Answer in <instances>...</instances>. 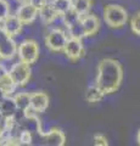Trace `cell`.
Wrapping results in <instances>:
<instances>
[{"label": "cell", "mask_w": 140, "mask_h": 146, "mask_svg": "<svg viewBox=\"0 0 140 146\" xmlns=\"http://www.w3.org/2000/svg\"><path fill=\"white\" fill-rule=\"evenodd\" d=\"M123 80V68L115 58H104L96 68L95 84L105 95L116 93Z\"/></svg>", "instance_id": "obj_1"}, {"label": "cell", "mask_w": 140, "mask_h": 146, "mask_svg": "<svg viewBox=\"0 0 140 146\" xmlns=\"http://www.w3.org/2000/svg\"><path fill=\"white\" fill-rule=\"evenodd\" d=\"M101 15L104 17L105 23L110 28L119 29L128 21V11L119 4H107L102 7Z\"/></svg>", "instance_id": "obj_2"}, {"label": "cell", "mask_w": 140, "mask_h": 146, "mask_svg": "<svg viewBox=\"0 0 140 146\" xmlns=\"http://www.w3.org/2000/svg\"><path fill=\"white\" fill-rule=\"evenodd\" d=\"M39 55H40V48L37 40L26 38L17 44L16 57L22 62L33 66L34 63H37Z\"/></svg>", "instance_id": "obj_3"}, {"label": "cell", "mask_w": 140, "mask_h": 146, "mask_svg": "<svg viewBox=\"0 0 140 146\" xmlns=\"http://www.w3.org/2000/svg\"><path fill=\"white\" fill-rule=\"evenodd\" d=\"M7 73L13 80V83L17 85V88H22L29 83L31 76H32V68H31V65L22 62L17 58L9 68Z\"/></svg>", "instance_id": "obj_4"}, {"label": "cell", "mask_w": 140, "mask_h": 146, "mask_svg": "<svg viewBox=\"0 0 140 146\" xmlns=\"http://www.w3.org/2000/svg\"><path fill=\"white\" fill-rule=\"evenodd\" d=\"M68 39V35L62 29H48L44 36V43L50 51L61 52Z\"/></svg>", "instance_id": "obj_5"}, {"label": "cell", "mask_w": 140, "mask_h": 146, "mask_svg": "<svg viewBox=\"0 0 140 146\" xmlns=\"http://www.w3.org/2000/svg\"><path fill=\"white\" fill-rule=\"evenodd\" d=\"M62 52L65 54L67 60L70 61H78L84 56L85 48L83 44V39H77V38H68L67 43L65 45Z\"/></svg>", "instance_id": "obj_6"}, {"label": "cell", "mask_w": 140, "mask_h": 146, "mask_svg": "<svg viewBox=\"0 0 140 146\" xmlns=\"http://www.w3.org/2000/svg\"><path fill=\"white\" fill-rule=\"evenodd\" d=\"M15 15L25 26H31V25H33L35 20L39 17V10L37 7H34L31 3L25 1L17 9Z\"/></svg>", "instance_id": "obj_7"}, {"label": "cell", "mask_w": 140, "mask_h": 146, "mask_svg": "<svg viewBox=\"0 0 140 146\" xmlns=\"http://www.w3.org/2000/svg\"><path fill=\"white\" fill-rule=\"evenodd\" d=\"M17 54V43L12 36L0 31V58H15Z\"/></svg>", "instance_id": "obj_8"}, {"label": "cell", "mask_w": 140, "mask_h": 146, "mask_svg": "<svg viewBox=\"0 0 140 146\" xmlns=\"http://www.w3.org/2000/svg\"><path fill=\"white\" fill-rule=\"evenodd\" d=\"M49 99L48 94L42 90L31 91V110H33L35 113H44L49 107Z\"/></svg>", "instance_id": "obj_9"}, {"label": "cell", "mask_w": 140, "mask_h": 146, "mask_svg": "<svg viewBox=\"0 0 140 146\" xmlns=\"http://www.w3.org/2000/svg\"><path fill=\"white\" fill-rule=\"evenodd\" d=\"M80 23H82L85 38L98 34L99 29H100V18L98 15L92 12L80 16Z\"/></svg>", "instance_id": "obj_10"}, {"label": "cell", "mask_w": 140, "mask_h": 146, "mask_svg": "<svg viewBox=\"0 0 140 146\" xmlns=\"http://www.w3.org/2000/svg\"><path fill=\"white\" fill-rule=\"evenodd\" d=\"M40 135L44 140V144L49 146H62L66 143L65 133L61 129H57V128H51V129L44 131Z\"/></svg>", "instance_id": "obj_11"}, {"label": "cell", "mask_w": 140, "mask_h": 146, "mask_svg": "<svg viewBox=\"0 0 140 146\" xmlns=\"http://www.w3.org/2000/svg\"><path fill=\"white\" fill-rule=\"evenodd\" d=\"M22 28H23V23L17 18V16L15 13H11L9 15L5 20H4V27L3 31L5 32L7 35L10 36H16L17 34H20L22 32Z\"/></svg>", "instance_id": "obj_12"}, {"label": "cell", "mask_w": 140, "mask_h": 146, "mask_svg": "<svg viewBox=\"0 0 140 146\" xmlns=\"http://www.w3.org/2000/svg\"><path fill=\"white\" fill-rule=\"evenodd\" d=\"M17 112H19V107H17L13 96L6 95L0 101V116L5 118V119L6 118H13Z\"/></svg>", "instance_id": "obj_13"}, {"label": "cell", "mask_w": 140, "mask_h": 146, "mask_svg": "<svg viewBox=\"0 0 140 146\" xmlns=\"http://www.w3.org/2000/svg\"><path fill=\"white\" fill-rule=\"evenodd\" d=\"M12 96L15 99V102L20 111H26V110H28L31 107V91L17 90Z\"/></svg>", "instance_id": "obj_14"}, {"label": "cell", "mask_w": 140, "mask_h": 146, "mask_svg": "<svg viewBox=\"0 0 140 146\" xmlns=\"http://www.w3.org/2000/svg\"><path fill=\"white\" fill-rule=\"evenodd\" d=\"M105 96V94L102 93V90L99 88L96 84L89 85L87 91H85V100L90 104H95V102H100L101 100Z\"/></svg>", "instance_id": "obj_15"}, {"label": "cell", "mask_w": 140, "mask_h": 146, "mask_svg": "<svg viewBox=\"0 0 140 146\" xmlns=\"http://www.w3.org/2000/svg\"><path fill=\"white\" fill-rule=\"evenodd\" d=\"M93 1L92 0H72V9L77 11L79 16L87 15L92 11Z\"/></svg>", "instance_id": "obj_16"}, {"label": "cell", "mask_w": 140, "mask_h": 146, "mask_svg": "<svg viewBox=\"0 0 140 146\" xmlns=\"http://www.w3.org/2000/svg\"><path fill=\"white\" fill-rule=\"evenodd\" d=\"M0 88H1V90L5 93V95H10V96H12V95L19 90L17 85L13 83L11 77L9 76V73L0 78Z\"/></svg>", "instance_id": "obj_17"}, {"label": "cell", "mask_w": 140, "mask_h": 146, "mask_svg": "<svg viewBox=\"0 0 140 146\" xmlns=\"http://www.w3.org/2000/svg\"><path fill=\"white\" fill-rule=\"evenodd\" d=\"M66 33H67V35H68V38H77V39H84L85 38V34H84L82 23H80V20L74 22V23L70 25V26H67Z\"/></svg>", "instance_id": "obj_18"}, {"label": "cell", "mask_w": 140, "mask_h": 146, "mask_svg": "<svg viewBox=\"0 0 140 146\" xmlns=\"http://www.w3.org/2000/svg\"><path fill=\"white\" fill-rule=\"evenodd\" d=\"M56 15H58V13L55 10H54V7L51 6L50 3H48L46 5L43 6L39 10V18L42 20L43 25H48L49 22H50Z\"/></svg>", "instance_id": "obj_19"}, {"label": "cell", "mask_w": 140, "mask_h": 146, "mask_svg": "<svg viewBox=\"0 0 140 146\" xmlns=\"http://www.w3.org/2000/svg\"><path fill=\"white\" fill-rule=\"evenodd\" d=\"M49 3L51 4L54 10L60 15L68 11L72 7V0H49Z\"/></svg>", "instance_id": "obj_20"}, {"label": "cell", "mask_w": 140, "mask_h": 146, "mask_svg": "<svg viewBox=\"0 0 140 146\" xmlns=\"http://www.w3.org/2000/svg\"><path fill=\"white\" fill-rule=\"evenodd\" d=\"M17 141L20 145H31L33 144V133L28 130L20 129L19 134H17Z\"/></svg>", "instance_id": "obj_21"}, {"label": "cell", "mask_w": 140, "mask_h": 146, "mask_svg": "<svg viewBox=\"0 0 140 146\" xmlns=\"http://www.w3.org/2000/svg\"><path fill=\"white\" fill-rule=\"evenodd\" d=\"M130 28L134 34L140 35V11L133 15L132 20H130Z\"/></svg>", "instance_id": "obj_22"}, {"label": "cell", "mask_w": 140, "mask_h": 146, "mask_svg": "<svg viewBox=\"0 0 140 146\" xmlns=\"http://www.w3.org/2000/svg\"><path fill=\"white\" fill-rule=\"evenodd\" d=\"M9 15H11L10 7L4 0H0V21H4Z\"/></svg>", "instance_id": "obj_23"}, {"label": "cell", "mask_w": 140, "mask_h": 146, "mask_svg": "<svg viewBox=\"0 0 140 146\" xmlns=\"http://www.w3.org/2000/svg\"><path fill=\"white\" fill-rule=\"evenodd\" d=\"M94 144L96 146H106L108 144L107 138L102 134H95L94 135Z\"/></svg>", "instance_id": "obj_24"}, {"label": "cell", "mask_w": 140, "mask_h": 146, "mask_svg": "<svg viewBox=\"0 0 140 146\" xmlns=\"http://www.w3.org/2000/svg\"><path fill=\"white\" fill-rule=\"evenodd\" d=\"M4 1H5L9 5V7H10L11 13H15L17 11V9H19L22 4L21 0H4Z\"/></svg>", "instance_id": "obj_25"}, {"label": "cell", "mask_w": 140, "mask_h": 146, "mask_svg": "<svg viewBox=\"0 0 140 146\" xmlns=\"http://www.w3.org/2000/svg\"><path fill=\"white\" fill-rule=\"evenodd\" d=\"M28 3H31L34 7H37L38 10H40L43 6H45L49 3V0H28Z\"/></svg>", "instance_id": "obj_26"}, {"label": "cell", "mask_w": 140, "mask_h": 146, "mask_svg": "<svg viewBox=\"0 0 140 146\" xmlns=\"http://www.w3.org/2000/svg\"><path fill=\"white\" fill-rule=\"evenodd\" d=\"M5 74H7V68L3 65L1 61H0V78H1V77H4Z\"/></svg>", "instance_id": "obj_27"}, {"label": "cell", "mask_w": 140, "mask_h": 146, "mask_svg": "<svg viewBox=\"0 0 140 146\" xmlns=\"http://www.w3.org/2000/svg\"><path fill=\"white\" fill-rule=\"evenodd\" d=\"M5 96H6L5 93H4V91L1 90V88H0V101H1V100H3L4 98H5Z\"/></svg>", "instance_id": "obj_28"}, {"label": "cell", "mask_w": 140, "mask_h": 146, "mask_svg": "<svg viewBox=\"0 0 140 146\" xmlns=\"http://www.w3.org/2000/svg\"><path fill=\"white\" fill-rule=\"evenodd\" d=\"M137 141H138V144L140 145V129L138 131V134H137Z\"/></svg>", "instance_id": "obj_29"}, {"label": "cell", "mask_w": 140, "mask_h": 146, "mask_svg": "<svg viewBox=\"0 0 140 146\" xmlns=\"http://www.w3.org/2000/svg\"><path fill=\"white\" fill-rule=\"evenodd\" d=\"M21 1H22V3H25V1H28V0H21Z\"/></svg>", "instance_id": "obj_30"}]
</instances>
